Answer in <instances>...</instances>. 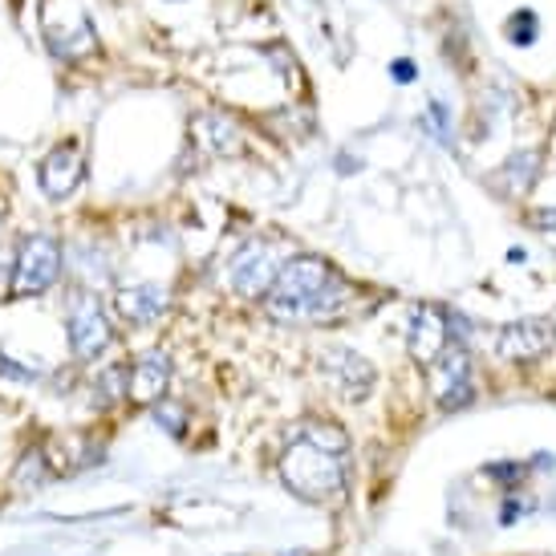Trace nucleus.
<instances>
[{
    "label": "nucleus",
    "instance_id": "dca6fc26",
    "mask_svg": "<svg viewBox=\"0 0 556 556\" xmlns=\"http://www.w3.org/2000/svg\"><path fill=\"white\" fill-rule=\"evenodd\" d=\"M301 439H309V443H317V447H325V451H345L350 447V439H345V431H338V427H333V422H301Z\"/></svg>",
    "mask_w": 556,
    "mask_h": 556
},
{
    "label": "nucleus",
    "instance_id": "9d476101",
    "mask_svg": "<svg viewBox=\"0 0 556 556\" xmlns=\"http://www.w3.org/2000/svg\"><path fill=\"white\" fill-rule=\"evenodd\" d=\"M553 338V321H544V317L511 321L500 329V357H508V362H536L541 354H548Z\"/></svg>",
    "mask_w": 556,
    "mask_h": 556
},
{
    "label": "nucleus",
    "instance_id": "aec40b11",
    "mask_svg": "<svg viewBox=\"0 0 556 556\" xmlns=\"http://www.w3.org/2000/svg\"><path fill=\"white\" fill-rule=\"evenodd\" d=\"M528 467H520V464H500V467H488V476L492 479H520L525 476Z\"/></svg>",
    "mask_w": 556,
    "mask_h": 556
},
{
    "label": "nucleus",
    "instance_id": "6e6552de",
    "mask_svg": "<svg viewBox=\"0 0 556 556\" xmlns=\"http://www.w3.org/2000/svg\"><path fill=\"white\" fill-rule=\"evenodd\" d=\"M110 321L106 313H102V305H98V296L90 293H78L74 301H70V345H74V354L81 357V362H90V357H98L102 350L110 345Z\"/></svg>",
    "mask_w": 556,
    "mask_h": 556
},
{
    "label": "nucleus",
    "instance_id": "2eb2a0df",
    "mask_svg": "<svg viewBox=\"0 0 556 556\" xmlns=\"http://www.w3.org/2000/svg\"><path fill=\"white\" fill-rule=\"evenodd\" d=\"M126 378H130L126 366H110V370H102V378L93 382V402H98V406H110V402L126 399Z\"/></svg>",
    "mask_w": 556,
    "mask_h": 556
},
{
    "label": "nucleus",
    "instance_id": "a211bd4d",
    "mask_svg": "<svg viewBox=\"0 0 556 556\" xmlns=\"http://www.w3.org/2000/svg\"><path fill=\"white\" fill-rule=\"evenodd\" d=\"M511 41L516 46H532L536 41V13H516L511 16Z\"/></svg>",
    "mask_w": 556,
    "mask_h": 556
},
{
    "label": "nucleus",
    "instance_id": "f257e3e1",
    "mask_svg": "<svg viewBox=\"0 0 556 556\" xmlns=\"http://www.w3.org/2000/svg\"><path fill=\"white\" fill-rule=\"evenodd\" d=\"M345 305V280L317 256H296L280 264L264 309L273 321H321Z\"/></svg>",
    "mask_w": 556,
    "mask_h": 556
},
{
    "label": "nucleus",
    "instance_id": "f8f14e48",
    "mask_svg": "<svg viewBox=\"0 0 556 556\" xmlns=\"http://www.w3.org/2000/svg\"><path fill=\"white\" fill-rule=\"evenodd\" d=\"M170 387V357L163 350H151V354H142L135 362V370L126 378V399L135 402V406H155L163 402Z\"/></svg>",
    "mask_w": 556,
    "mask_h": 556
},
{
    "label": "nucleus",
    "instance_id": "0eeeda50",
    "mask_svg": "<svg viewBox=\"0 0 556 556\" xmlns=\"http://www.w3.org/2000/svg\"><path fill=\"white\" fill-rule=\"evenodd\" d=\"M277 273H280L277 261H273L268 244H261V240L244 244L232 256V261H228V285H232L240 296H248V301H256V296H268V289H273Z\"/></svg>",
    "mask_w": 556,
    "mask_h": 556
},
{
    "label": "nucleus",
    "instance_id": "7ed1b4c3",
    "mask_svg": "<svg viewBox=\"0 0 556 556\" xmlns=\"http://www.w3.org/2000/svg\"><path fill=\"white\" fill-rule=\"evenodd\" d=\"M58 277H62V244L46 232H33L16 248L9 296H13V301H25V296L46 293Z\"/></svg>",
    "mask_w": 556,
    "mask_h": 556
},
{
    "label": "nucleus",
    "instance_id": "4468645a",
    "mask_svg": "<svg viewBox=\"0 0 556 556\" xmlns=\"http://www.w3.org/2000/svg\"><path fill=\"white\" fill-rule=\"evenodd\" d=\"M200 139L207 142V151H216V155H240V126L228 123L224 114H203L200 118Z\"/></svg>",
    "mask_w": 556,
    "mask_h": 556
},
{
    "label": "nucleus",
    "instance_id": "9b49d317",
    "mask_svg": "<svg viewBox=\"0 0 556 556\" xmlns=\"http://www.w3.org/2000/svg\"><path fill=\"white\" fill-rule=\"evenodd\" d=\"M406 345H410V357H415L418 366H431L434 357L451 345V317L439 305H422L415 313V321H410Z\"/></svg>",
    "mask_w": 556,
    "mask_h": 556
},
{
    "label": "nucleus",
    "instance_id": "f3484780",
    "mask_svg": "<svg viewBox=\"0 0 556 556\" xmlns=\"http://www.w3.org/2000/svg\"><path fill=\"white\" fill-rule=\"evenodd\" d=\"M16 479H21V483H25V479H33V483H46V479H49L46 451H41V447L25 451V459H21V467H16Z\"/></svg>",
    "mask_w": 556,
    "mask_h": 556
},
{
    "label": "nucleus",
    "instance_id": "f03ea898",
    "mask_svg": "<svg viewBox=\"0 0 556 556\" xmlns=\"http://www.w3.org/2000/svg\"><path fill=\"white\" fill-rule=\"evenodd\" d=\"M280 479L305 504H333L345 492V464L338 451H325L296 434L280 455Z\"/></svg>",
    "mask_w": 556,
    "mask_h": 556
},
{
    "label": "nucleus",
    "instance_id": "423d86ee",
    "mask_svg": "<svg viewBox=\"0 0 556 556\" xmlns=\"http://www.w3.org/2000/svg\"><path fill=\"white\" fill-rule=\"evenodd\" d=\"M427 378H431L434 402L443 410H464L467 402H471V362H467L464 345H447L427 366Z\"/></svg>",
    "mask_w": 556,
    "mask_h": 556
},
{
    "label": "nucleus",
    "instance_id": "412c9836",
    "mask_svg": "<svg viewBox=\"0 0 556 556\" xmlns=\"http://www.w3.org/2000/svg\"><path fill=\"white\" fill-rule=\"evenodd\" d=\"M390 74H394V81H415V62H410V58H399V62L390 65Z\"/></svg>",
    "mask_w": 556,
    "mask_h": 556
},
{
    "label": "nucleus",
    "instance_id": "ddd939ff",
    "mask_svg": "<svg viewBox=\"0 0 556 556\" xmlns=\"http://www.w3.org/2000/svg\"><path fill=\"white\" fill-rule=\"evenodd\" d=\"M118 313L130 325H151L167 313V289L163 285H130L118 293Z\"/></svg>",
    "mask_w": 556,
    "mask_h": 556
},
{
    "label": "nucleus",
    "instance_id": "1a4fd4ad",
    "mask_svg": "<svg viewBox=\"0 0 556 556\" xmlns=\"http://www.w3.org/2000/svg\"><path fill=\"white\" fill-rule=\"evenodd\" d=\"M81 175H86V159H81L78 142H62V147H53V151L41 159V170H37L41 191H46L49 200H65V195L81 184Z\"/></svg>",
    "mask_w": 556,
    "mask_h": 556
},
{
    "label": "nucleus",
    "instance_id": "39448f33",
    "mask_svg": "<svg viewBox=\"0 0 556 556\" xmlns=\"http://www.w3.org/2000/svg\"><path fill=\"white\" fill-rule=\"evenodd\" d=\"M317 370H321L325 387H333L341 399L350 402L366 399L374 390V366L350 345H325L317 354Z\"/></svg>",
    "mask_w": 556,
    "mask_h": 556
},
{
    "label": "nucleus",
    "instance_id": "20e7f679",
    "mask_svg": "<svg viewBox=\"0 0 556 556\" xmlns=\"http://www.w3.org/2000/svg\"><path fill=\"white\" fill-rule=\"evenodd\" d=\"M41 33H46V46L53 49V58H62V62H78L98 49L90 16L81 13L74 0H46L41 4Z\"/></svg>",
    "mask_w": 556,
    "mask_h": 556
},
{
    "label": "nucleus",
    "instance_id": "6ab92c4d",
    "mask_svg": "<svg viewBox=\"0 0 556 556\" xmlns=\"http://www.w3.org/2000/svg\"><path fill=\"white\" fill-rule=\"evenodd\" d=\"M155 418H159V427H167L170 434H184V406H175V402H155Z\"/></svg>",
    "mask_w": 556,
    "mask_h": 556
}]
</instances>
